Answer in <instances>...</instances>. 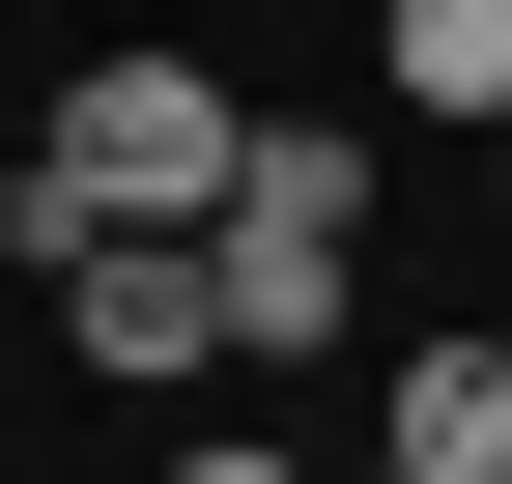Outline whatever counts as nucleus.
I'll use <instances>...</instances> for the list:
<instances>
[{
	"mask_svg": "<svg viewBox=\"0 0 512 484\" xmlns=\"http://www.w3.org/2000/svg\"><path fill=\"white\" fill-rule=\"evenodd\" d=\"M29 171H57V200H86V228H228V171H256V114L200 86V57H86Z\"/></svg>",
	"mask_w": 512,
	"mask_h": 484,
	"instance_id": "nucleus-2",
	"label": "nucleus"
},
{
	"mask_svg": "<svg viewBox=\"0 0 512 484\" xmlns=\"http://www.w3.org/2000/svg\"><path fill=\"white\" fill-rule=\"evenodd\" d=\"M484 342H512V314H484Z\"/></svg>",
	"mask_w": 512,
	"mask_h": 484,
	"instance_id": "nucleus-7",
	"label": "nucleus"
},
{
	"mask_svg": "<svg viewBox=\"0 0 512 484\" xmlns=\"http://www.w3.org/2000/svg\"><path fill=\"white\" fill-rule=\"evenodd\" d=\"M370 86L427 143H512V0H370Z\"/></svg>",
	"mask_w": 512,
	"mask_h": 484,
	"instance_id": "nucleus-5",
	"label": "nucleus"
},
{
	"mask_svg": "<svg viewBox=\"0 0 512 484\" xmlns=\"http://www.w3.org/2000/svg\"><path fill=\"white\" fill-rule=\"evenodd\" d=\"M171 484H313V456H256V428H228V456H171Z\"/></svg>",
	"mask_w": 512,
	"mask_h": 484,
	"instance_id": "nucleus-6",
	"label": "nucleus"
},
{
	"mask_svg": "<svg viewBox=\"0 0 512 484\" xmlns=\"http://www.w3.org/2000/svg\"><path fill=\"white\" fill-rule=\"evenodd\" d=\"M370 484H512V342H399V399H370Z\"/></svg>",
	"mask_w": 512,
	"mask_h": 484,
	"instance_id": "nucleus-4",
	"label": "nucleus"
},
{
	"mask_svg": "<svg viewBox=\"0 0 512 484\" xmlns=\"http://www.w3.org/2000/svg\"><path fill=\"white\" fill-rule=\"evenodd\" d=\"M228 371H313V342L370 314V143L342 114H256V171H228Z\"/></svg>",
	"mask_w": 512,
	"mask_h": 484,
	"instance_id": "nucleus-1",
	"label": "nucleus"
},
{
	"mask_svg": "<svg viewBox=\"0 0 512 484\" xmlns=\"http://www.w3.org/2000/svg\"><path fill=\"white\" fill-rule=\"evenodd\" d=\"M57 342H86V371H228V257L200 228H86V257H57Z\"/></svg>",
	"mask_w": 512,
	"mask_h": 484,
	"instance_id": "nucleus-3",
	"label": "nucleus"
}]
</instances>
